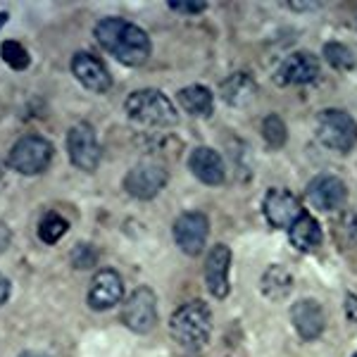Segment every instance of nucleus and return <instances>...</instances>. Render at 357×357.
Listing matches in <instances>:
<instances>
[{
    "instance_id": "f257e3e1",
    "label": "nucleus",
    "mask_w": 357,
    "mask_h": 357,
    "mask_svg": "<svg viewBox=\"0 0 357 357\" xmlns=\"http://www.w3.org/2000/svg\"><path fill=\"white\" fill-rule=\"evenodd\" d=\"M96 41L105 53H110L122 65L138 67L151 57V38L141 26L131 24L122 17H105L93 29Z\"/></svg>"
},
{
    "instance_id": "f03ea898",
    "label": "nucleus",
    "mask_w": 357,
    "mask_h": 357,
    "mask_svg": "<svg viewBox=\"0 0 357 357\" xmlns=\"http://www.w3.org/2000/svg\"><path fill=\"white\" fill-rule=\"evenodd\" d=\"M169 331L174 341L186 350H200L210 343L212 336V312L205 303L191 301L176 307L169 319Z\"/></svg>"
},
{
    "instance_id": "7ed1b4c3",
    "label": "nucleus",
    "mask_w": 357,
    "mask_h": 357,
    "mask_svg": "<svg viewBox=\"0 0 357 357\" xmlns=\"http://www.w3.org/2000/svg\"><path fill=\"white\" fill-rule=\"evenodd\" d=\"M124 112L134 122L148 124V126H174L178 122V112L174 102L167 98L162 91L155 89H141L134 91L124 102Z\"/></svg>"
},
{
    "instance_id": "20e7f679",
    "label": "nucleus",
    "mask_w": 357,
    "mask_h": 357,
    "mask_svg": "<svg viewBox=\"0 0 357 357\" xmlns=\"http://www.w3.org/2000/svg\"><path fill=\"white\" fill-rule=\"evenodd\" d=\"M53 155H55V148L48 138L29 134V136H22L20 141L10 148L8 165L13 167L17 174L36 176L48 169L50 162H53Z\"/></svg>"
},
{
    "instance_id": "39448f33",
    "label": "nucleus",
    "mask_w": 357,
    "mask_h": 357,
    "mask_svg": "<svg viewBox=\"0 0 357 357\" xmlns=\"http://www.w3.org/2000/svg\"><path fill=\"white\" fill-rule=\"evenodd\" d=\"M317 138L326 148L338 153L353 151L357 143V124L348 112L343 110H324L317 114Z\"/></svg>"
},
{
    "instance_id": "423d86ee",
    "label": "nucleus",
    "mask_w": 357,
    "mask_h": 357,
    "mask_svg": "<svg viewBox=\"0 0 357 357\" xmlns=\"http://www.w3.org/2000/svg\"><path fill=\"white\" fill-rule=\"evenodd\" d=\"M67 155L69 162L82 172H93L100 162V143L93 126L79 122L67 131Z\"/></svg>"
},
{
    "instance_id": "0eeeda50",
    "label": "nucleus",
    "mask_w": 357,
    "mask_h": 357,
    "mask_svg": "<svg viewBox=\"0 0 357 357\" xmlns=\"http://www.w3.org/2000/svg\"><path fill=\"white\" fill-rule=\"evenodd\" d=\"M122 319L134 333H151L158 326V298L153 289L138 286L124 305Z\"/></svg>"
},
{
    "instance_id": "6e6552de",
    "label": "nucleus",
    "mask_w": 357,
    "mask_h": 357,
    "mask_svg": "<svg viewBox=\"0 0 357 357\" xmlns=\"http://www.w3.org/2000/svg\"><path fill=\"white\" fill-rule=\"evenodd\" d=\"M167 169L158 162H141L124 176V191L136 200H153L167 186Z\"/></svg>"
},
{
    "instance_id": "1a4fd4ad",
    "label": "nucleus",
    "mask_w": 357,
    "mask_h": 357,
    "mask_svg": "<svg viewBox=\"0 0 357 357\" xmlns=\"http://www.w3.org/2000/svg\"><path fill=\"white\" fill-rule=\"evenodd\" d=\"M207 234H210V222L203 212H183L174 222V241L186 255H200L205 250Z\"/></svg>"
},
{
    "instance_id": "9d476101",
    "label": "nucleus",
    "mask_w": 357,
    "mask_h": 357,
    "mask_svg": "<svg viewBox=\"0 0 357 357\" xmlns=\"http://www.w3.org/2000/svg\"><path fill=\"white\" fill-rule=\"evenodd\" d=\"M122 298H124L122 276L114 272V269H98L89 286V296H86L89 307L96 310V312H105V310L114 307Z\"/></svg>"
},
{
    "instance_id": "9b49d317",
    "label": "nucleus",
    "mask_w": 357,
    "mask_h": 357,
    "mask_svg": "<svg viewBox=\"0 0 357 357\" xmlns=\"http://www.w3.org/2000/svg\"><path fill=\"white\" fill-rule=\"evenodd\" d=\"M305 195H307L310 205H312L314 210L336 212L345 205L348 188H345V183L338 176L319 174L307 183V191H305Z\"/></svg>"
},
{
    "instance_id": "f8f14e48",
    "label": "nucleus",
    "mask_w": 357,
    "mask_h": 357,
    "mask_svg": "<svg viewBox=\"0 0 357 357\" xmlns=\"http://www.w3.org/2000/svg\"><path fill=\"white\" fill-rule=\"evenodd\" d=\"M264 217L274 229H291L293 222L303 215L301 200L296 198V193H291L289 188H272L264 195Z\"/></svg>"
},
{
    "instance_id": "ddd939ff",
    "label": "nucleus",
    "mask_w": 357,
    "mask_h": 357,
    "mask_svg": "<svg viewBox=\"0 0 357 357\" xmlns=\"http://www.w3.org/2000/svg\"><path fill=\"white\" fill-rule=\"evenodd\" d=\"M72 74L79 79L84 89L93 91V93H105L112 86V77L107 67L102 65V60H98L91 53H84V50L72 57Z\"/></svg>"
},
{
    "instance_id": "4468645a",
    "label": "nucleus",
    "mask_w": 357,
    "mask_h": 357,
    "mask_svg": "<svg viewBox=\"0 0 357 357\" xmlns=\"http://www.w3.org/2000/svg\"><path fill=\"white\" fill-rule=\"evenodd\" d=\"M229 269H231V250L217 243L205 257V284L217 301L227 298L229 293Z\"/></svg>"
},
{
    "instance_id": "2eb2a0df",
    "label": "nucleus",
    "mask_w": 357,
    "mask_h": 357,
    "mask_svg": "<svg viewBox=\"0 0 357 357\" xmlns=\"http://www.w3.org/2000/svg\"><path fill=\"white\" fill-rule=\"evenodd\" d=\"M319 79V60L312 53H293L284 60L276 72V82L284 86H305Z\"/></svg>"
},
{
    "instance_id": "dca6fc26",
    "label": "nucleus",
    "mask_w": 357,
    "mask_h": 357,
    "mask_svg": "<svg viewBox=\"0 0 357 357\" xmlns=\"http://www.w3.org/2000/svg\"><path fill=\"white\" fill-rule=\"evenodd\" d=\"M291 321L303 341H314V338H319L321 333H324V326H326L324 307L317 301H312V298L298 301L291 307Z\"/></svg>"
},
{
    "instance_id": "f3484780",
    "label": "nucleus",
    "mask_w": 357,
    "mask_h": 357,
    "mask_svg": "<svg viewBox=\"0 0 357 357\" xmlns=\"http://www.w3.org/2000/svg\"><path fill=\"white\" fill-rule=\"evenodd\" d=\"M188 167H191L193 176L198 178V181H203L205 186H220V183H224V176H227L222 155L205 146L195 148L191 153Z\"/></svg>"
},
{
    "instance_id": "a211bd4d",
    "label": "nucleus",
    "mask_w": 357,
    "mask_h": 357,
    "mask_svg": "<svg viewBox=\"0 0 357 357\" xmlns=\"http://www.w3.org/2000/svg\"><path fill=\"white\" fill-rule=\"evenodd\" d=\"M224 100L234 107H245L252 102V98L257 96V84L250 74L245 72H236L231 74L229 79H224L222 86H220Z\"/></svg>"
},
{
    "instance_id": "6ab92c4d",
    "label": "nucleus",
    "mask_w": 357,
    "mask_h": 357,
    "mask_svg": "<svg viewBox=\"0 0 357 357\" xmlns=\"http://www.w3.org/2000/svg\"><path fill=\"white\" fill-rule=\"evenodd\" d=\"M289 238H291L293 248H298V250H303V252H314L317 248L321 245V229H319V222H317L312 215L303 212V215L298 217L296 222H293V227L289 229Z\"/></svg>"
},
{
    "instance_id": "aec40b11",
    "label": "nucleus",
    "mask_w": 357,
    "mask_h": 357,
    "mask_svg": "<svg viewBox=\"0 0 357 357\" xmlns=\"http://www.w3.org/2000/svg\"><path fill=\"white\" fill-rule=\"evenodd\" d=\"M178 105L183 107L188 114L193 117H210L212 110H215V98H212L210 89L205 86H186L176 93Z\"/></svg>"
},
{
    "instance_id": "412c9836",
    "label": "nucleus",
    "mask_w": 357,
    "mask_h": 357,
    "mask_svg": "<svg viewBox=\"0 0 357 357\" xmlns=\"http://www.w3.org/2000/svg\"><path fill=\"white\" fill-rule=\"evenodd\" d=\"M260 289L269 301H284V298L293 291V276L286 267L272 264V267H269L262 276Z\"/></svg>"
},
{
    "instance_id": "4be33fe9",
    "label": "nucleus",
    "mask_w": 357,
    "mask_h": 357,
    "mask_svg": "<svg viewBox=\"0 0 357 357\" xmlns=\"http://www.w3.org/2000/svg\"><path fill=\"white\" fill-rule=\"evenodd\" d=\"M67 229H69V224H67L65 217L57 215V212H45V215L41 217V222H38L36 234H38V238H41L43 243L53 245L67 234Z\"/></svg>"
},
{
    "instance_id": "5701e85b",
    "label": "nucleus",
    "mask_w": 357,
    "mask_h": 357,
    "mask_svg": "<svg viewBox=\"0 0 357 357\" xmlns=\"http://www.w3.org/2000/svg\"><path fill=\"white\" fill-rule=\"evenodd\" d=\"M324 60L329 62L333 69H353L355 67V55L348 45L338 43V41H331L324 45Z\"/></svg>"
},
{
    "instance_id": "b1692460",
    "label": "nucleus",
    "mask_w": 357,
    "mask_h": 357,
    "mask_svg": "<svg viewBox=\"0 0 357 357\" xmlns=\"http://www.w3.org/2000/svg\"><path fill=\"white\" fill-rule=\"evenodd\" d=\"M262 136H264V141H267V146L281 148L286 143V138H289V129H286V122L279 117V114H269V117H264V122H262Z\"/></svg>"
},
{
    "instance_id": "393cba45",
    "label": "nucleus",
    "mask_w": 357,
    "mask_h": 357,
    "mask_svg": "<svg viewBox=\"0 0 357 357\" xmlns=\"http://www.w3.org/2000/svg\"><path fill=\"white\" fill-rule=\"evenodd\" d=\"M0 57L13 69H26L29 60H31L26 48L20 41H3V45H0Z\"/></svg>"
},
{
    "instance_id": "a878e982",
    "label": "nucleus",
    "mask_w": 357,
    "mask_h": 357,
    "mask_svg": "<svg viewBox=\"0 0 357 357\" xmlns=\"http://www.w3.org/2000/svg\"><path fill=\"white\" fill-rule=\"evenodd\" d=\"M96 262H98V252H96V248H93V245L79 243V245L72 250V267H74V269H79V272L96 267Z\"/></svg>"
},
{
    "instance_id": "bb28decb",
    "label": "nucleus",
    "mask_w": 357,
    "mask_h": 357,
    "mask_svg": "<svg viewBox=\"0 0 357 357\" xmlns=\"http://www.w3.org/2000/svg\"><path fill=\"white\" fill-rule=\"evenodd\" d=\"M169 8L181 15H198L207 8L205 0H169Z\"/></svg>"
},
{
    "instance_id": "cd10ccee",
    "label": "nucleus",
    "mask_w": 357,
    "mask_h": 357,
    "mask_svg": "<svg viewBox=\"0 0 357 357\" xmlns=\"http://www.w3.org/2000/svg\"><path fill=\"white\" fill-rule=\"evenodd\" d=\"M8 298H10V281L8 276L0 274V305L8 303Z\"/></svg>"
},
{
    "instance_id": "c85d7f7f",
    "label": "nucleus",
    "mask_w": 357,
    "mask_h": 357,
    "mask_svg": "<svg viewBox=\"0 0 357 357\" xmlns=\"http://www.w3.org/2000/svg\"><path fill=\"white\" fill-rule=\"evenodd\" d=\"M8 245H10V229L5 227L3 222H0V252H3Z\"/></svg>"
},
{
    "instance_id": "c756f323",
    "label": "nucleus",
    "mask_w": 357,
    "mask_h": 357,
    "mask_svg": "<svg viewBox=\"0 0 357 357\" xmlns=\"http://www.w3.org/2000/svg\"><path fill=\"white\" fill-rule=\"evenodd\" d=\"M5 186V165L0 162V188Z\"/></svg>"
},
{
    "instance_id": "7c9ffc66",
    "label": "nucleus",
    "mask_w": 357,
    "mask_h": 357,
    "mask_svg": "<svg viewBox=\"0 0 357 357\" xmlns=\"http://www.w3.org/2000/svg\"><path fill=\"white\" fill-rule=\"evenodd\" d=\"M20 357H48V355H43V353H22Z\"/></svg>"
},
{
    "instance_id": "2f4dec72",
    "label": "nucleus",
    "mask_w": 357,
    "mask_h": 357,
    "mask_svg": "<svg viewBox=\"0 0 357 357\" xmlns=\"http://www.w3.org/2000/svg\"><path fill=\"white\" fill-rule=\"evenodd\" d=\"M355 24H357V15H355Z\"/></svg>"
},
{
    "instance_id": "473e14b6",
    "label": "nucleus",
    "mask_w": 357,
    "mask_h": 357,
    "mask_svg": "<svg viewBox=\"0 0 357 357\" xmlns=\"http://www.w3.org/2000/svg\"><path fill=\"white\" fill-rule=\"evenodd\" d=\"M353 357H357V353H355V355H353Z\"/></svg>"
}]
</instances>
